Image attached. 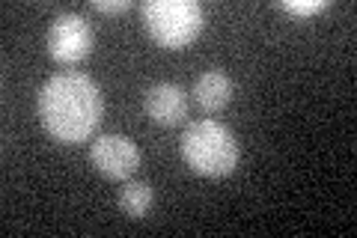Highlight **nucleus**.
Masks as SVG:
<instances>
[{"mask_svg":"<svg viewBox=\"0 0 357 238\" xmlns=\"http://www.w3.org/2000/svg\"><path fill=\"white\" fill-rule=\"evenodd\" d=\"M42 128L60 143H81L96 131L105 113L102 89L84 72H60L42 84L36 96Z\"/></svg>","mask_w":357,"mask_h":238,"instance_id":"f257e3e1","label":"nucleus"},{"mask_svg":"<svg viewBox=\"0 0 357 238\" xmlns=\"http://www.w3.org/2000/svg\"><path fill=\"white\" fill-rule=\"evenodd\" d=\"M182 158L199 176H229L238 164V140L215 119H197L182 131Z\"/></svg>","mask_w":357,"mask_h":238,"instance_id":"f03ea898","label":"nucleus"},{"mask_svg":"<svg viewBox=\"0 0 357 238\" xmlns=\"http://www.w3.org/2000/svg\"><path fill=\"white\" fill-rule=\"evenodd\" d=\"M140 13L155 45L170 51L191 45L206 27L203 6L197 0H146Z\"/></svg>","mask_w":357,"mask_h":238,"instance_id":"7ed1b4c3","label":"nucleus"},{"mask_svg":"<svg viewBox=\"0 0 357 238\" xmlns=\"http://www.w3.org/2000/svg\"><path fill=\"white\" fill-rule=\"evenodd\" d=\"M48 51L57 63L75 66L93 51V27L77 13H60L48 27Z\"/></svg>","mask_w":357,"mask_h":238,"instance_id":"20e7f679","label":"nucleus"},{"mask_svg":"<svg viewBox=\"0 0 357 238\" xmlns=\"http://www.w3.org/2000/svg\"><path fill=\"white\" fill-rule=\"evenodd\" d=\"M89 164H93L105 179L126 182L140 167V149L137 143L126 134H102L89 146Z\"/></svg>","mask_w":357,"mask_h":238,"instance_id":"39448f33","label":"nucleus"},{"mask_svg":"<svg viewBox=\"0 0 357 238\" xmlns=\"http://www.w3.org/2000/svg\"><path fill=\"white\" fill-rule=\"evenodd\" d=\"M143 107H146L152 122L173 128L188 117V93L173 81H158V84H152L146 89Z\"/></svg>","mask_w":357,"mask_h":238,"instance_id":"423d86ee","label":"nucleus"},{"mask_svg":"<svg viewBox=\"0 0 357 238\" xmlns=\"http://www.w3.org/2000/svg\"><path fill=\"white\" fill-rule=\"evenodd\" d=\"M194 96H197V101H199V107H203V110L218 113V110H223L232 101V81L227 77V72L208 69V72H203L197 77Z\"/></svg>","mask_w":357,"mask_h":238,"instance_id":"0eeeda50","label":"nucleus"},{"mask_svg":"<svg viewBox=\"0 0 357 238\" xmlns=\"http://www.w3.org/2000/svg\"><path fill=\"white\" fill-rule=\"evenodd\" d=\"M155 202V191L146 182H137V179H126L119 188V209L128 214V218H146L149 209Z\"/></svg>","mask_w":357,"mask_h":238,"instance_id":"6e6552de","label":"nucleus"},{"mask_svg":"<svg viewBox=\"0 0 357 238\" xmlns=\"http://www.w3.org/2000/svg\"><path fill=\"white\" fill-rule=\"evenodd\" d=\"M286 13H292V15H316L321 13V9H328V0H286L283 3Z\"/></svg>","mask_w":357,"mask_h":238,"instance_id":"1a4fd4ad","label":"nucleus"},{"mask_svg":"<svg viewBox=\"0 0 357 238\" xmlns=\"http://www.w3.org/2000/svg\"><path fill=\"white\" fill-rule=\"evenodd\" d=\"M128 6V0H93V9H98V13H126Z\"/></svg>","mask_w":357,"mask_h":238,"instance_id":"9d476101","label":"nucleus"}]
</instances>
